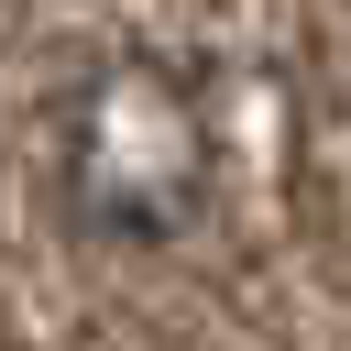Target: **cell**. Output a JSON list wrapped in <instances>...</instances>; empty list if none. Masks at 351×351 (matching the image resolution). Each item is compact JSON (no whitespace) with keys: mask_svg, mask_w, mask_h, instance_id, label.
Segmentation results:
<instances>
[{"mask_svg":"<svg viewBox=\"0 0 351 351\" xmlns=\"http://www.w3.org/2000/svg\"><path fill=\"white\" fill-rule=\"evenodd\" d=\"M208 165H219L208 110L165 55H110L66 99L55 176H66V219L88 241H121V252L176 241L197 219V197H208Z\"/></svg>","mask_w":351,"mask_h":351,"instance_id":"cell-1","label":"cell"}]
</instances>
